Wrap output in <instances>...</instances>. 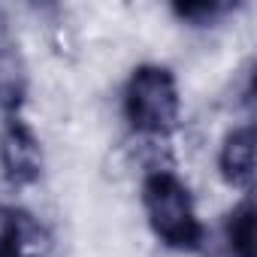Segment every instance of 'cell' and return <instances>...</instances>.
<instances>
[{"label":"cell","instance_id":"6da1fadb","mask_svg":"<svg viewBox=\"0 0 257 257\" xmlns=\"http://www.w3.org/2000/svg\"><path fill=\"white\" fill-rule=\"evenodd\" d=\"M143 209L152 233L173 251H200L206 227L188 185L173 170H152L143 179Z\"/></svg>","mask_w":257,"mask_h":257},{"label":"cell","instance_id":"7a4b0ae2","mask_svg":"<svg viewBox=\"0 0 257 257\" xmlns=\"http://www.w3.org/2000/svg\"><path fill=\"white\" fill-rule=\"evenodd\" d=\"M124 118L131 131L140 137L164 140L179 127V112H182V97H179V82L173 70L161 64H140L134 67L131 79L124 85Z\"/></svg>","mask_w":257,"mask_h":257},{"label":"cell","instance_id":"3957f363","mask_svg":"<svg viewBox=\"0 0 257 257\" xmlns=\"http://www.w3.org/2000/svg\"><path fill=\"white\" fill-rule=\"evenodd\" d=\"M46 158L40 137L22 115L4 118L0 127V173L13 188H31L43 179Z\"/></svg>","mask_w":257,"mask_h":257},{"label":"cell","instance_id":"277c9868","mask_svg":"<svg viewBox=\"0 0 257 257\" xmlns=\"http://www.w3.org/2000/svg\"><path fill=\"white\" fill-rule=\"evenodd\" d=\"M200 251L206 257H257V242H254V197L245 194L242 203H236L221 224L206 236Z\"/></svg>","mask_w":257,"mask_h":257},{"label":"cell","instance_id":"5b68a950","mask_svg":"<svg viewBox=\"0 0 257 257\" xmlns=\"http://www.w3.org/2000/svg\"><path fill=\"white\" fill-rule=\"evenodd\" d=\"M52 239L28 209L0 206V257H43Z\"/></svg>","mask_w":257,"mask_h":257},{"label":"cell","instance_id":"8992f818","mask_svg":"<svg viewBox=\"0 0 257 257\" xmlns=\"http://www.w3.org/2000/svg\"><path fill=\"white\" fill-rule=\"evenodd\" d=\"M28 97V70L10 19L0 10V115H19Z\"/></svg>","mask_w":257,"mask_h":257},{"label":"cell","instance_id":"52a82bcc","mask_svg":"<svg viewBox=\"0 0 257 257\" xmlns=\"http://www.w3.org/2000/svg\"><path fill=\"white\" fill-rule=\"evenodd\" d=\"M218 170L227 185L242 188L245 194L251 191L254 182V127L242 124L224 137L221 152H218Z\"/></svg>","mask_w":257,"mask_h":257},{"label":"cell","instance_id":"ba28073f","mask_svg":"<svg viewBox=\"0 0 257 257\" xmlns=\"http://www.w3.org/2000/svg\"><path fill=\"white\" fill-rule=\"evenodd\" d=\"M233 10L236 7L224 4V0H200V4H176L173 16L188 22L191 28H209V25H218L224 16H230Z\"/></svg>","mask_w":257,"mask_h":257}]
</instances>
